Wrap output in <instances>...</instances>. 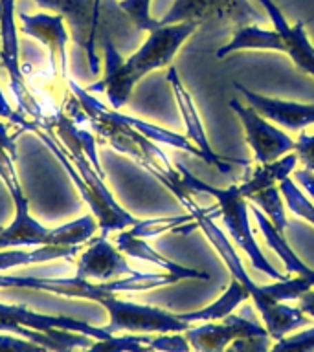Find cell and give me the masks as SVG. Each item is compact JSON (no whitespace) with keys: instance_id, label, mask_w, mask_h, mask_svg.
Instances as JSON below:
<instances>
[{"instance_id":"1","label":"cell","mask_w":314,"mask_h":352,"mask_svg":"<svg viewBox=\"0 0 314 352\" xmlns=\"http://www.w3.org/2000/svg\"><path fill=\"white\" fill-rule=\"evenodd\" d=\"M21 131L35 132L59 160L98 220L101 236L107 239L112 231H125L136 224L138 220L116 202L105 186V173L99 164L92 132L77 126L70 116L63 112L46 114L43 109L33 120H24Z\"/></svg>"},{"instance_id":"2","label":"cell","mask_w":314,"mask_h":352,"mask_svg":"<svg viewBox=\"0 0 314 352\" xmlns=\"http://www.w3.org/2000/svg\"><path fill=\"white\" fill-rule=\"evenodd\" d=\"M197 28L195 22H180V24L156 28L154 32L149 33L145 43L125 60L116 50L109 35H105V76L101 81L90 85L87 90L90 94L103 90L109 99L110 109L120 110L129 101L138 81L153 70L169 65L182 44L197 32Z\"/></svg>"},{"instance_id":"3","label":"cell","mask_w":314,"mask_h":352,"mask_svg":"<svg viewBox=\"0 0 314 352\" xmlns=\"http://www.w3.org/2000/svg\"><path fill=\"white\" fill-rule=\"evenodd\" d=\"M173 195L176 197V200L182 204V206H186V209L189 211L195 222L198 224V228L204 231V235L208 239L213 248L217 250V253L222 258V263L226 264V268L230 270V274L233 279H237L241 283L247 292L250 294V297L255 302V308L261 314V318H263V323L269 330V334L272 340H281V338H285L289 332H294V330L302 329L305 324L311 323V318H308L307 314H303L300 308H292L286 307L285 302H278L274 301L272 297L263 290V286L255 285L252 279H250V275L247 274V270L242 266L241 258L237 255L236 248L231 246V242L228 241V236L220 231V228L215 224L213 220L219 219L220 217V209L219 206H211V208H202V206H198L195 200L191 198L189 192H186L180 187H176L173 189Z\"/></svg>"},{"instance_id":"4","label":"cell","mask_w":314,"mask_h":352,"mask_svg":"<svg viewBox=\"0 0 314 352\" xmlns=\"http://www.w3.org/2000/svg\"><path fill=\"white\" fill-rule=\"evenodd\" d=\"M0 178L10 191L15 206V219L10 226L0 228V250L10 248H37V246H81L90 241L98 231L99 224L94 214L63 224L59 228H46L39 224L30 213L28 198L21 186L15 169V158H11L4 148H0Z\"/></svg>"},{"instance_id":"5","label":"cell","mask_w":314,"mask_h":352,"mask_svg":"<svg viewBox=\"0 0 314 352\" xmlns=\"http://www.w3.org/2000/svg\"><path fill=\"white\" fill-rule=\"evenodd\" d=\"M178 169L182 173L180 189H184L189 195H193V192H206V195H209V197H213L217 200V206L220 209V219L224 220L226 230H228L230 236L236 242V246L241 248L242 252L247 253L250 263L253 264V268L263 272L264 275H269V277H272L275 280L285 279L286 275L278 272L266 261V257L261 252V248L258 246V242L253 239L252 230H250V220H248V211H250V208H248L247 198L242 197L241 191H239V186L233 184L228 189H217V187H211L209 184H206V182H202L195 175H191L184 165L178 164Z\"/></svg>"},{"instance_id":"6","label":"cell","mask_w":314,"mask_h":352,"mask_svg":"<svg viewBox=\"0 0 314 352\" xmlns=\"http://www.w3.org/2000/svg\"><path fill=\"white\" fill-rule=\"evenodd\" d=\"M99 305L109 312V324L103 327L109 334L116 332H136V334H171L186 332L191 324L182 321L176 314L165 312L162 308L138 305L120 299L118 294L105 296Z\"/></svg>"},{"instance_id":"7","label":"cell","mask_w":314,"mask_h":352,"mask_svg":"<svg viewBox=\"0 0 314 352\" xmlns=\"http://www.w3.org/2000/svg\"><path fill=\"white\" fill-rule=\"evenodd\" d=\"M195 22L202 24H231L239 28L259 22V13L248 0H175L171 10L160 19V26Z\"/></svg>"},{"instance_id":"8","label":"cell","mask_w":314,"mask_h":352,"mask_svg":"<svg viewBox=\"0 0 314 352\" xmlns=\"http://www.w3.org/2000/svg\"><path fill=\"white\" fill-rule=\"evenodd\" d=\"M230 109L239 116L244 126L247 142L258 164H272L275 160L283 158L285 154L294 153L296 142L289 134L280 131L278 126L272 125L258 110L241 104L237 99H231Z\"/></svg>"},{"instance_id":"9","label":"cell","mask_w":314,"mask_h":352,"mask_svg":"<svg viewBox=\"0 0 314 352\" xmlns=\"http://www.w3.org/2000/svg\"><path fill=\"white\" fill-rule=\"evenodd\" d=\"M21 32L28 37H33L41 44H44L50 52V65L52 72L57 74L59 70L63 79H68V32L66 21L63 15L57 13H35L28 15L24 11L19 13Z\"/></svg>"},{"instance_id":"10","label":"cell","mask_w":314,"mask_h":352,"mask_svg":"<svg viewBox=\"0 0 314 352\" xmlns=\"http://www.w3.org/2000/svg\"><path fill=\"white\" fill-rule=\"evenodd\" d=\"M134 274L136 270L129 266L123 253L112 246L105 236L94 239L77 261L76 277L90 283H109Z\"/></svg>"},{"instance_id":"11","label":"cell","mask_w":314,"mask_h":352,"mask_svg":"<svg viewBox=\"0 0 314 352\" xmlns=\"http://www.w3.org/2000/svg\"><path fill=\"white\" fill-rule=\"evenodd\" d=\"M167 82L173 88V94H175L176 104H178V110H180V116L184 123H186V136L187 140L195 145V147L200 151V156L208 165H213L220 173H231V158H224V156H219L215 153L211 145L208 142V136H206V131H204L202 120L198 116V110L193 103L191 94L187 92L186 87L182 85L180 77L176 74L175 66H171L169 72H167Z\"/></svg>"},{"instance_id":"12","label":"cell","mask_w":314,"mask_h":352,"mask_svg":"<svg viewBox=\"0 0 314 352\" xmlns=\"http://www.w3.org/2000/svg\"><path fill=\"white\" fill-rule=\"evenodd\" d=\"M252 334H269L266 327H263L253 319H247L244 316H228L222 323H208L202 327L186 330V338L191 349L197 352H222L230 341Z\"/></svg>"},{"instance_id":"13","label":"cell","mask_w":314,"mask_h":352,"mask_svg":"<svg viewBox=\"0 0 314 352\" xmlns=\"http://www.w3.org/2000/svg\"><path fill=\"white\" fill-rule=\"evenodd\" d=\"M233 87L242 94L253 110L266 118L270 123L283 126L286 131H303L307 126L314 125V104L294 103V101H283V99L266 98L261 94L248 90L239 82H233Z\"/></svg>"},{"instance_id":"14","label":"cell","mask_w":314,"mask_h":352,"mask_svg":"<svg viewBox=\"0 0 314 352\" xmlns=\"http://www.w3.org/2000/svg\"><path fill=\"white\" fill-rule=\"evenodd\" d=\"M259 4L263 6L274 30L283 38V54L289 55L300 70L314 77V46L308 41L303 22L300 21L291 26L274 0H259Z\"/></svg>"},{"instance_id":"15","label":"cell","mask_w":314,"mask_h":352,"mask_svg":"<svg viewBox=\"0 0 314 352\" xmlns=\"http://www.w3.org/2000/svg\"><path fill=\"white\" fill-rule=\"evenodd\" d=\"M116 248L123 255H129V257L138 258V261H145V263L156 264L160 268H164L167 274L176 275L178 279H209V275L204 274V272L187 268V266H182V264H176L173 261H169V258H165L164 255H160L156 250L149 246L143 239H138V236L131 235V231H120V235L116 239Z\"/></svg>"},{"instance_id":"16","label":"cell","mask_w":314,"mask_h":352,"mask_svg":"<svg viewBox=\"0 0 314 352\" xmlns=\"http://www.w3.org/2000/svg\"><path fill=\"white\" fill-rule=\"evenodd\" d=\"M35 4L65 16L72 28L74 43L87 50L92 35L94 0H35Z\"/></svg>"},{"instance_id":"17","label":"cell","mask_w":314,"mask_h":352,"mask_svg":"<svg viewBox=\"0 0 314 352\" xmlns=\"http://www.w3.org/2000/svg\"><path fill=\"white\" fill-rule=\"evenodd\" d=\"M297 164V154L289 153L285 154L283 158L275 160L272 164H259L255 169H252L250 173H247V176L242 178L239 186V191L244 198H248L253 192H259L266 189V187H272L275 184H280L285 178H289L292 170L296 169Z\"/></svg>"},{"instance_id":"18","label":"cell","mask_w":314,"mask_h":352,"mask_svg":"<svg viewBox=\"0 0 314 352\" xmlns=\"http://www.w3.org/2000/svg\"><path fill=\"white\" fill-rule=\"evenodd\" d=\"M79 250V246H37V248H13V250H0V274L24 264H41L55 261V258H70Z\"/></svg>"},{"instance_id":"19","label":"cell","mask_w":314,"mask_h":352,"mask_svg":"<svg viewBox=\"0 0 314 352\" xmlns=\"http://www.w3.org/2000/svg\"><path fill=\"white\" fill-rule=\"evenodd\" d=\"M248 297H250V294L247 292V288L237 279H231L228 290L217 301L211 302L209 307L195 310V312L176 314V316L189 324L195 323V321H219V319L222 321V319L228 318L233 312V308H237L241 302L247 301Z\"/></svg>"},{"instance_id":"20","label":"cell","mask_w":314,"mask_h":352,"mask_svg":"<svg viewBox=\"0 0 314 352\" xmlns=\"http://www.w3.org/2000/svg\"><path fill=\"white\" fill-rule=\"evenodd\" d=\"M250 211H252L253 219H255V222H258L259 230H261V233H263L266 244H269L270 250H274V252L278 253V257L283 261L286 272H289V274H297V275L311 274L313 270L303 264L302 258L297 257L296 253H294V250L289 246V242L283 239V235H281L280 231L275 230L274 224L270 222L269 217H266L261 209L255 208V206L250 208Z\"/></svg>"},{"instance_id":"21","label":"cell","mask_w":314,"mask_h":352,"mask_svg":"<svg viewBox=\"0 0 314 352\" xmlns=\"http://www.w3.org/2000/svg\"><path fill=\"white\" fill-rule=\"evenodd\" d=\"M197 228L198 224L191 214H184V217H171V219L138 220L136 224L129 228V231H131V235L138 236V239H147V236L162 235V233H167V231L187 235Z\"/></svg>"},{"instance_id":"22","label":"cell","mask_w":314,"mask_h":352,"mask_svg":"<svg viewBox=\"0 0 314 352\" xmlns=\"http://www.w3.org/2000/svg\"><path fill=\"white\" fill-rule=\"evenodd\" d=\"M247 200L255 204V208L261 209V211L269 217L270 222L274 224V228L280 231L281 235L285 233L289 222H286L285 206H283V200H281L280 187H275V186L266 187V189H263V191L250 195Z\"/></svg>"},{"instance_id":"23","label":"cell","mask_w":314,"mask_h":352,"mask_svg":"<svg viewBox=\"0 0 314 352\" xmlns=\"http://www.w3.org/2000/svg\"><path fill=\"white\" fill-rule=\"evenodd\" d=\"M314 288V270L307 275H297V277H285V279L275 280L274 285L263 286V290L269 294L274 301H297L300 297L305 296L307 292Z\"/></svg>"},{"instance_id":"24","label":"cell","mask_w":314,"mask_h":352,"mask_svg":"<svg viewBox=\"0 0 314 352\" xmlns=\"http://www.w3.org/2000/svg\"><path fill=\"white\" fill-rule=\"evenodd\" d=\"M149 340L151 336H120L114 338V334L105 340H94V343L83 352H153L149 349Z\"/></svg>"},{"instance_id":"25","label":"cell","mask_w":314,"mask_h":352,"mask_svg":"<svg viewBox=\"0 0 314 352\" xmlns=\"http://www.w3.org/2000/svg\"><path fill=\"white\" fill-rule=\"evenodd\" d=\"M278 187H280L281 197L285 198L286 206H289L292 213L314 226V204L303 195V191H300V187L291 178H285L283 182H280Z\"/></svg>"},{"instance_id":"26","label":"cell","mask_w":314,"mask_h":352,"mask_svg":"<svg viewBox=\"0 0 314 352\" xmlns=\"http://www.w3.org/2000/svg\"><path fill=\"white\" fill-rule=\"evenodd\" d=\"M118 8L142 32L151 33L156 28H160V21L153 19V15H151V0H121Z\"/></svg>"},{"instance_id":"27","label":"cell","mask_w":314,"mask_h":352,"mask_svg":"<svg viewBox=\"0 0 314 352\" xmlns=\"http://www.w3.org/2000/svg\"><path fill=\"white\" fill-rule=\"evenodd\" d=\"M149 349L153 352H191V345L182 332H171V334H158L156 338L151 336Z\"/></svg>"},{"instance_id":"28","label":"cell","mask_w":314,"mask_h":352,"mask_svg":"<svg viewBox=\"0 0 314 352\" xmlns=\"http://www.w3.org/2000/svg\"><path fill=\"white\" fill-rule=\"evenodd\" d=\"M270 334L242 336L230 341L222 352H270Z\"/></svg>"},{"instance_id":"29","label":"cell","mask_w":314,"mask_h":352,"mask_svg":"<svg viewBox=\"0 0 314 352\" xmlns=\"http://www.w3.org/2000/svg\"><path fill=\"white\" fill-rule=\"evenodd\" d=\"M101 4L103 0H94V10H92V35H90V41H88L87 46V59H88V68H90V74H99L101 70V59L98 57V52H96V41H98V30H99V19H101Z\"/></svg>"},{"instance_id":"30","label":"cell","mask_w":314,"mask_h":352,"mask_svg":"<svg viewBox=\"0 0 314 352\" xmlns=\"http://www.w3.org/2000/svg\"><path fill=\"white\" fill-rule=\"evenodd\" d=\"M0 352H50L44 345L24 340L21 336L0 332Z\"/></svg>"},{"instance_id":"31","label":"cell","mask_w":314,"mask_h":352,"mask_svg":"<svg viewBox=\"0 0 314 352\" xmlns=\"http://www.w3.org/2000/svg\"><path fill=\"white\" fill-rule=\"evenodd\" d=\"M294 153L297 154V160L302 162L303 167L314 173V136H308V134L302 132L297 138Z\"/></svg>"},{"instance_id":"32","label":"cell","mask_w":314,"mask_h":352,"mask_svg":"<svg viewBox=\"0 0 314 352\" xmlns=\"http://www.w3.org/2000/svg\"><path fill=\"white\" fill-rule=\"evenodd\" d=\"M15 134L11 136L10 126L4 125L0 121V148H4L6 153L10 154L11 158H17V145H15Z\"/></svg>"},{"instance_id":"33","label":"cell","mask_w":314,"mask_h":352,"mask_svg":"<svg viewBox=\"0 0 314 352\" xmlns=\"http://www.w3.org/2000/svg\"><path fill=\"white\" fill-rule=\"evenodd\" d=\"M296 182L303 187V189H305V191L308 192V197L314 200V173L313 170L305 169V167L300 170H296Z\"/></svg>"},{"instance_id":"34","label":"cell","mask_w":314,"mask_h":352,"mask_svg":"<svg viewBox=\"0 0 314 352\" xmlns=\"http://www.w3.org/2000/svg\"><path fill=\"white\" fill-rule=\"evenodd\" d=\"M0 118H8L13 125H17L19 120H21V114L11 109L10 101H8V98L2 92V88H0Z\"/></svg>"},{"instance_id":"35","label":"cell","mask_w":314,"mask_h":352,"mask_svg":"<svg viewBox=\"0 0 314 352\" xmlns=\"http://www.w3.org/2000/svg\"><path fill=\"white\" fill-rule=\"evenodd\" d=\"M297 308H300L303 314H307L308 318L314 319V288L297 299Z\"/></svg>"}]
</instances>
